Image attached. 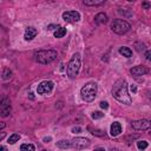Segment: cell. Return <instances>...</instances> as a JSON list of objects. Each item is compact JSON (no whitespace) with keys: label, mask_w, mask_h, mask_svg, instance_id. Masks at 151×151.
Returning a JSON list of instances; mask_svg holds the SVG:
<instances>
[{"label":"cell","mask_w":151,"mask_h":151,"mask_svg":"<svg viewBox=\"0 0 151 151\" xmlns=\"http://www.w3.org/2000/svg\"><path fill=\"white\" fill-rule=\"evenodd\" d=\"M150 134H151V131H150Z\"/></svg>","instance_id":"35"},{"label":"cell","mask_w":151,"mask_h":151,"mask_svg":"<svg viewBox=\"0 0 151 151\" xmlns=\"http://www.w3.org/2000/svg\"><path fill=\"white\" fill-rule=\"evenodd\" d=\"M97 91H98V86L96 83H88L86 84L85 86H83L81 91H80V94H81V99L84 101H92L94 100L96 96H97Z\"/></svg>","instance_id":"4"},{"label":"cell","mask_w":151,"mask_h":151,"mask_svg":"<svg viewBox=\"0 0 151 151\" xmlns=\"http://www.w3.org/2000/svg\"><path fill=\"white\" fill-rule=\"evenodd\" d=\"M63 19L67 22H77L80 19V14L77 11H67L63 13Z\"/></svg>","instance_id":"9"},{"label":"cell","mask_w":151,"mask_h":151,"mask_svg":"<svg viewBox=\"0 0 151 151\" xmlns=\"http://www.w3.org/2000/svg\"><path fill=\"white\" fill-rule=\"evenodd\" d=\"M53 86H54L53 81H51V80H45V81H42V83H40V84L38 85L37 92H38L39 94H47V93H50V92L53 90Z\"/></svg>","instance_id":"7"},{"label":"cell","mask_w":151,"mask_h":151,"mask_svg":"<svg viewBox=\"0 0 151 151\" xmlns=\"http://www.w3.org/2000/svg\"><path fill=\"white\" fill-rule=\"evenodd\" d=\"M57 58V51L54 50H40L34 52V59L39 64H50Z\"/></svg>","instance_id":"2"},{"label":"cell","mask_w":151,"mask_h":151,"mask_svg":"<svg viewBox=\"0 0 151 151\" xmlns=\"http://www.w3.org/2000/svg\"><path fill=\"white\" fill-rule=\"evenodd\" d=\"M91 144L90 139L88 138H83V137H77L72 140V147H76V149H85V147H88Z\"/></svg>","instance_id":"8"},{"label":"cell","mask_w":151,"mask_h":151,"mask_svg":"<svg viewBox=\"0 0 151 151\" xmlns=\"http://www.w3.org/2000/svg\"><path fill=\"white\" fill-rule=\"evenodd\" d=\"M94 151H105V150H104L103 147H98V149H96Z\"/></svg>","instance_id":"31"},{"label":"cell","mask_w":151,"mask_h":151,"mask_svg":"<svg viewBox=\"0 0 151 151\" xmlns=\"http://www.w3.org/2000/svg\"><path fill=\"white\" fill-rule=\"evenodd\" d=\"M142 7L145 8V9H149V8L151 7V5H150L149 2H143V4H142Z\"/></svg>","instance_id":"27"},{"label":"cell","mask_w":151,"mask_h":151,"mask_svg":"<svg viewBox=\"0 0 151 151\" xmlns=\"http://www.w3.org/2000/svg\"><path fill=\"white\" fill-rule=\"evenodd\" d=\"M4 127H5V123H1L0 124V129H4Z\"/></svg>","instance_id":"32"},{"label":"cell","mask_w":151,"mask_h":151,"mask_svg":"<svg viewBox=\"0 0 151 151\" xmlns=\"http://www.w3.org/2000/svg\"><path fill=\"white\" fill-rule=\"evenodd\" d=\"M145 58H146V60L151 61V51H146L145 52Z\"/></svg>","instance_id":"26"},{"label":"cell","mask_w":151,"mask_h":151,"mask_svg":"<svg viewBox=\"0 0 151 151\" xmlns=\"http://www.w3.org/2000/svg\"><path fill=\"white\" fill-rule=\"evenodd\" d=\"M81 131V129L79 127V126H77V127H73L72 129V132H74V133H78V132H80Z\"/></svg>","instance_id":"29"},{"label":"cell","mask_w":151,"mask_h":151,"mask_svg":"<svg viewBox=\"0 0 151 151\" xmlns=\"http://www.w3.org/2000/svg\"><path fill=\"white\" fill-rule=\"evenodd\" d=\"M4 137H5V132H2V133H1V137H0V138H1V139H2V138H4Z\"/></svg>","instance_id":"33"},{"label":"cell","mask_w":151,"mask_h":151,"mask_svg":"<svg viewBox=\"0 0 151 151\" xmlns=\"http://www.w3.org/2000/svg\"><path fill=\"white\" fill-rule=\"evenodd\" d=\"M122 132V125L118 123V122H114L112 123L111 127H110V133L112 137H117L119 133Z\"/></svg>","instance_id":"12"},{"label":"cell","mask_w":151,"mask_h":151,"mask_svg":"<svg viewBox=\"0 0 151 151\" xmlns=\"http://www.w3.org/2000/svg\"><path fill=\"white\" fill-rule=\"evenodd\" d=\"M79 71H80V54L79 53H74L72 55V58L70 59L68 64H67L66 72H67L68 78L74 79L78 76Z\"/></svg>","instance_id":"3"},{"label":"cell","mask_w":151,"mask_h":151,"mask_svg":"<svg viewBox=\"0 0 151 151\" xmlns=\"http://www.w3.org/2000/svg\"><path fill=\"white\" fill-rule=\"evenodd\" d=\"M0 151H7V147L4 146V145H1V146H0Z\"/></svg>","instance_id":"30"},{"label":"cell","mask_w":151,"mask_h":151,"mask_svg":"<svg viewBox=\"0 0 151 151\" xmlns=\"http://www.w3.org/2000/svg\"><path fill=\"white\" fill-rule=\"evenodd\" d=\"M130 90H131L132 93H136V92H137V87H136V85H131V86H130Z\"/></svg>","instance_id":"28"},{"label":"cell","mask_w":151,"mask_h":151,"mask_svg":"<svg viewBox=\"0 0 151 151\" xmlns=\"http://www.w3.org/2000/svg\"><path fill=\"white\" fill-rule=\"evenodd\" d=\"M37 33H38V32H37V29H35L34 27H27L26 31H25V35H24V38H25V40L29 41V40H32L33 38H35Z\"/></svg>","instance_id":"13"},{"label":"cell","mask_w":151,"mask_h":151,"mask_svg":"<svg viewBox=\"0 0 151 151\" xmlns=\"http://www.w3.org/2000/svg\"><path fill=\"white\" fill-rule=\"evenodd\" d=\"M94 21L96 24L100 25V24H106L107 22V15L105 13H98L96 17H94Z\"/></svg>","instance_id":"14"},{"label":"cell","mask_w":151,"mask_h":151,"mask_svg":"<svg viewBox=\"0 0 151 151\" xmlns=\"http://www.w3.org/2000/svg\"><path fill=\"white\" fill-rule=\"evenodd\" d=\"M0 112H1V117H7L11 113V101L7 97H4L0 104Z\"/></svg>","instance_id":"10"},{"label":"cell","mask_w":151,"mask_h":151,"mask_svg":"<svg viewBox=\"0 0 151 151\" xmlns=\"http://www.w3.org/2000/svg\"><path fill=\"white\" fill-rule=\"evenodd\" d=\"M137 147L139 149V150H145L146 147H147V142H145V140H139V142H137Z\"/></svg>","instance_id":"23"},{"label":"cell","mask_w":151,"mask_h":151,"mask_svg":"<svg viewBox=\"0 0 151 151\" xmlns=\"http://www.w3.org/2000/svg\"><path fill=\"white\" fill-rule=\"evenodd\" d=\"M119 53L123 54V57H126V58H130V57L132 55V51H131L129 47H126V46L120 47V48H119Z\"/></svg>","instance_id":"15"},{"label":"cell","mask_w":151,"mask_h":151,"mask_svg":"<svg viewBox=\"0 0 151 151\" xmlns=\"http://www.w3.org/2000/svg\"><path fill=\"white\" fill-rule=\"evenodd\" d=\"M19 139H20V134H19V133H13L12 136H9L8 143H9V144H14V143L18 142Z\"/></svg>","instance_id":"21"},{"label":"cell","mask_w":151,"mask_h":151,"mask_svg":"<svg viewBox=\"0 0 151 151\" xmlns=\"http://www.w3.org/2000/svg\"><path fill=\"white\" fill-rule=\"evenodd\" d=\"M130 72H131L132 76L138 77V76H144V74L149 73V68L145 67V66H134L130 70Z\"/></svg>","instance_id":"11"},{"label":"cell","mask_w":151,"mask_h":151,"mask_svg":"<svg viewBox=\"0 0 151 151\" xmlns=\"http://www.w3.org/2000/svg\"><path fill=\"white\" fill-rule=\"evenodd\" d=\"M105 2V0H84V5L86 6H99V5H103Z\"/></svg>","instance_id":"16"},{"label":"cell","mask_w":151,"mask_h":151,"mask_svg":"<svg viewBox=\"0 0 151 151\" xmlns=\"http://www.w3.org/2000/svg\"><path fill=\"white\" fill-rule=\"evenodd\" d=\"M41 151H46V150H41Z\"/></svg>","instance_id":"34"},{"label":"cell","mask_w":151,"mask_h":151,"mask_svg":"<svg viewBox=\"0 0 151 151\" xmlns=\"http://www.w3.org/2000/svg\"><path fill=\"white\" fill-rule=\"evenodd\" d=\"M65 34H66V28H65V27L59 26V27L54 31V37H55V38H63Z\"/></svg>","instance_id":"17"},{"label":"cell","mask_w":151,"mask_h":151,"mask_svg":"<svg viewBox=\"0 0 151 151\" xmlns=\"http://www.w3.org/2000/svg\"><path fill=\"white\" fill-rule=\"evenodd\" d=\"M57 145L61 149H67V147H72V140H59L57 143Z\"/></svg>","instance_id":"18"},{"label":"cell","mask_w":151,"mask_h":151,"mask_svg":"<svg viewBox=\"0 0 151 151\" xmlns=\"http://www.w3.org/2000/svg\"><path fill=\"white\" fill-rule=\"evenodd\" d=\"M20 150L21 151H35V147L33 144H21Z\"/></svg>","instance_id":"19"},{"label":"cell","mask_w":151,"mask_h":151,"mask_svg":"<svg viewBox=\"0 0 151 151\" xmlns=\"http://www.w3.org/2000/svg\"><path fill=\"white\" fill-rule=\"evenodd\" d=\"M132 129L137 130V131H144V130H149L151 129V120H146V119H140V120H133L131 123Z\"/></svg>","instance_id":"6"},{"label":"cell","mask_w":151,"mask_h":151,"mask_svg":"<svg viewBox=\"0 0 151 151\" xmlns=\"http://www.w3.org/2000/svg\"><path fill=\"white\" fill-rule=\"evenodd\" d=\"M11 77H12V72H11V70H9V68H5L4 72H2V79L7 80V79H9Z\"/></svg>","instance_id":"22"},{"label":"cell","mask_w":151,"mask_h":151,"mask_svg":"<svg viewBox=\"0 0 151 151\" xmlns=\"http://www.w3.org/2000/svg\"><path fill=\"white\" fill-rule=\"evenodd\" d=\"M100 107L104 109V110H106L109 107V103L107 101H100Z\"/></svg>","instance_id":"25"},{"label":"cell","mask_w":151,"mask_h":151,"mask_svg":"<svg viewBox=\"0 0 151 151\" xmlns=\"http://www.w3.org/2000/svg\"><path fill=\"white\" fill-rule=\"evenodd\" d=\"M130 28H131L130 24L123 19H114L111 24V29L117 34H124L129 32Z\"/></svg>","instance_id":"5"},{"label":"cell","mask_w":151,"mask_h":151,"mask_svg":"<svg viewBox=\"0 0 151 151\" xmlns=\"http://www.w3.org/2000/svg\"><path fill=\"white\" fill-rule=\"evenodd\" d=\"M103 117H104V113H103V112L96 111V112L92 113V118H93V119H100V118H103Z\"/></svg>","instance_id":"24"},{"label":"cell","mask_w":151,"mask_h":151,"mask_svg":"<svg viewBox=\"0 0 151 151\" xmlns=\"http://www.w3.org/2000/svg\"><path fill=\"white\" fill-rule=\"evenodd\" d=\"M112 96L122 104L130 105L132 103V99L127 92V83L124 79H119L113 84L112 87Z\"/></svg>","instance_id":"1"},{"label":"cell","mask_w":151,"mask_h":151,"mask_svg":"<svg viewBox=\"0 0 151 151\" xmlns=\"http://www.w3.org/2000/svg\"><path fill=\"white\" fill-rule=\"evenodd\" d=\"M88 130L91 131V133L92 134H94V136H99V137H105V132L104 131H101V130H98V129H91V127H88Z\"/></svg>","instance_id":"20"}]
</instances>
